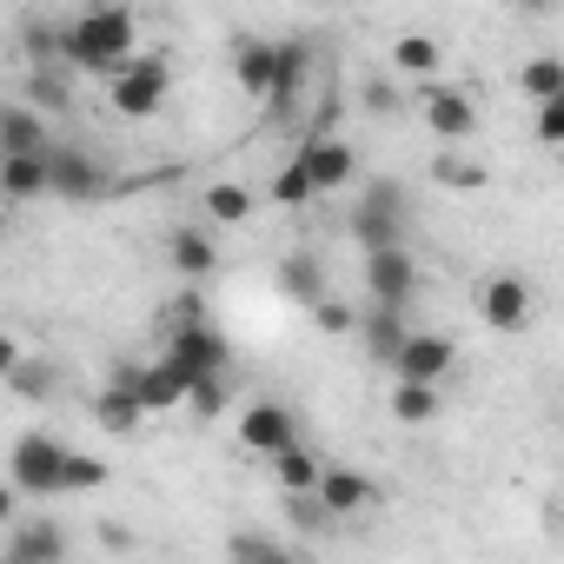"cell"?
<instances>
[{
  "mask_svg": "<svg viewBox=\"0 0 564 564\" xmlns=\"http://www.w3.org/2000/svg\"><path fill=\"white\" fill-rule=\"evenodd\" d=\"M133 47H140V21H133L127 0H100V8H87V14H74V21L61 28V61L80 67V74H100V80H107Z\"/></svg>",
  "mask_w": 564,
  "mask_h": 564,
  "instance_id": "cell-1",
  "label": "cell"
},
{
  "mask_svg": "<svg viewBox=\"0 0 564 564\" xmlns=\"http://www.w3.org/2000/svg\"><path fill=\"white\" fill-rule=\"evenodd\" d=\"M166 94H173V67L160 61V54H127L113 74H107V107L120 113V120H153L160 107H166Z\"/></svg>",
  "mask_w": 564,
  "mask_h": 564,
  "instance_id": "cell-2",
  "label": "cell"
},
{
  "mask_svg": "<svg viewBox=\"0 0 564 564\" xmlns=\"http://www.w3.org/2000/svg\"><path fill=\"white\" fill-rule=\"evenodd\" d=\"M412 100H419V120H425V133L432 140H445V147H465L471 133H478V100L465 94V87H452V80H412Z\"/></svg>",
  "mask_w": 564,
  "mask_h": 564,
  "instance_id": "cell-3",
  "label": "cell"
},
{
  "mask_svg": "<svg viewBox=\"0 0 564 564\" xmlns=\"http://www.w3.org/2000/svg\"><path fill=\"white\" fill-rule=\"evenodd\" d=\"M61 465H67V445L54 432H21L8 445V478L21 498H61Z\"/></svg>",
  "mask_w": 564,
  "mask_h": 564,
  "instance_id": "cell-4",
  "label": "cell"
},
{
  "mask_svg": "<svg viewBox=\"0 0 564 564\" xmlns=\"http://www.w3.org/2000/svg\"><path fill=\"white\" fill-rule=\"evenodd\" d=\"M107 193H113V173L94 153L47 140V199H107Z\"/></svg>",
  "mask_w": 564,
  "mask_h": 564,
  "instance_id": "cell-5",
  "label": "cell"
},
{
  "mask_svg": "<svg viewBox=\"0 0 564 564\" xmlns=\"http://www.w3.org/2000/svg\"><path fill=\"white\" fill-rule=\"evenodd\" d=\"M366 300L372 306H412L419 300V259H412L405 239L366 252Z\"/></svg>",
  "mask_w": 564,
  "mask_h": 564,
  "instance_id": "cell-6",
  "label": "cell"
},
{
  "mask_svg": "<svg viewBox=\"0 0 564 564\" xmlns=\"http://www.w3.org/2000/svg\"><path fill=\"white\" fill-rule=\"evenodd\" d=\"M352 239L372 252V246H399L405 239V193L392 180H372L352 206Z\"/></svg>",
  "mask_w": 564,
  "mask_h": 564,
  "instance_id": "cell-7",
  "label": "cell"
},
{
  "mask_svg": "<svg viewBox=\"0 0 564 564\" xmlns=\"http://www.w3.org/2000/svg\"><path fill=\"white\" fill-rule=\"evenodd\" d=\"M180 379H199V372H226L232 366V346L206 326V319H186V326H166V352H160Z\"/></svg>",
  "mask_w": 564,
  "mask_h": 564,
  "instance_id": "cell-8",
  "label": "cell"
},
{
  "mask_svg": "<svg viewBox=\"0 0 564 564\" xmlns=\"http://www.w3.org/2000/svg\"><path fill=\"white\" fill-rule=\"evenodd\" d=\"M531 313H538V293H531L524 272H491L485 286H478V319L491 333H524Z\"/></svg>",
  "mask_w": 564,
  "mask_h": 564,
  "instance_id": "cell-9",
  "label": "cell"
},
{
  "mask_svg": "<svg viewBox=\"0 0 564 564\" xmlns=\"http://www.w3.org/2000/svg\"><path fill=\"white\" fill-rule=\"evenodd\" d=\"M386 366H392V379H452L458 372V346L445 339V333H399V346L386 352Z\"/></svg>",
  "mask_w": 564,
  "mask_h": 564,
  "instance_id": "cell-10",
  "label": "cell"
},
{
  "mask_svg": "<svg viewBox=\"0 0 564 564\" xmlns=\"http://www.w3.org/2000/svg\"><path fill=\"white\" fill-rule=\"evenodd\" d=\"M293 160L306 166L313 193H339V186H352V173H359V153H352V140H339V133H306Z\"/></svg>",
  "mask_w": 564,
  "mask_h": 564,
  "instance_id": "cell-11",
  "label": "cell"
},
{
  "mask_svg": "<svg viewBox=\"0 0 564 564\" xmlns=\"http://www.w3.org/2000/svg\"><path fill=\"white\" fill-rule=\"evenodd\" d=\"M293 438H300L293 405H279V399H252V405L239 412V452H252V458H272L279 445H293Z\"/></svg>",
  "mask_w": 564,
  "mask_h": 564,
  "instance_id": "cell-12",
  "label": "cell"
},
{
  "mask_svg": "<svg viewBox=\"0 0 564 564\" xmlns=\"http://www.w3.org/2000/svg\"><path fill=\"white\" fill-rule=\"evenodd\" d=\"M313 498H319V511H326V518H352V511H366V505L379 498V485H372L366 471H352V465H319Z\"/></svg>",
  "mask_w": 564,
  "mask_h": 564,
  "instance_id": "cell-13",
  "label": "cell"
},
{
  "mask_svg": "<svg viewBox=\"0 0 564 564\" xmlns=\"http://www.w3.org/2000/svg\"><path fill=\"white\" fill-rule=\"evenodd\" d=\"M8 557H21V564H61V557H67V531H61L54 518L28 511V518L8 531Z\"/></svg>",
  "mask_w": 564,
  "mask_h": 564,
  "instance_id": "cell-14",
  "label": "cell"
},
{
  "mask_svg": "<svg viewBox=\"0 0 564 564\" xmlns=\"http://www.w3.org/2000/svg\"><path fill=\"white\" fill-rule=\"evenodd\" d=\"M0 199L8 206L47 199V147L41 153H0Z\"/></svg>",
  "mask_w": 564,
  "mask_h": 564,
  "instance_id": "cell-15",
  "label": "cell"
},
{
  "mask_svg": "<svg viewBox=\"0 0 564 564\" xmlns=\"http://www.w3.org/2000/svg\"><path fill=\"white\" fill-rule=\"evenodd\" d=\"M120 379L133 386V399H140V412L153 419V412H173L180 405V392H186V379L166 366V359H153V366H120Z\"/></svg>",
  "mask_w": 564,
  "mask_h": 564,
  "instance_id": "cell-16",
  "label": "cell"
},
{
  "mask_svg": "<svg viewBox=\"0 0 564 564\" xmlns=\"http://www.w3.org/2000/svg\"><path fill=\"white\" fill-rule=\"evenodd\" d=\"M54 133H47V113L14 100V107H0V153H41Z\"/></svg>",
  "mask_w": 564,
  "mask_h": 564,
  "instance_id": "cell-17",
  "label": "cell"
},
{
  "mask_svg": "<svg viewBox=\"0 0 564 564\" xmlns=\"http://www.w3.org/2000/svg\"><path fill=\"white\" fill-rule=\"evenodd\" d=\"M173 272L186 279V286L213 279V272H219V246H213V232H199V226H180V232H173Z\"/></svg>",
  "mask_w": 564,
  "mask_h": 564,
  "instance_id": "cell-18",
  "label": "cell"
},
{
  "mask_svg": "<svg viewBox=\"0 0 564 564\" xmlns=\"http://www.w3.org/2000/svg\"><path fill=\"white\" fill-rule=\"evenodd\" d=\"M272 67H279V47H272V41H252V34H246V41L232 47V80H239L252 100L272 94Z\"/></svg>",
  "mask_w": 564,
  "mask_h": 564,
  "instance_id": "cell-19",
  "label": "cell"
},
{
  "mask_svg": "<svg viewBox=\"0 0 564 564\" xmlns=\"http://www.w3.org/2000/svg\"><path fill=\"white\" fill-rule=\"evenodd\" d=\"M272 279H279V293L300 300V306H313V300L326 293V265H319V252H286Z\"/></svg>",
  "mask_w": 564,
  "mask_h": 564,
  "instance_id": "cell-20",
  "label": "cell"
},
{
  "mask_svg": "<svg viewBox=\"0 0 564 564\" xmlns=\"http://www.w3.org/2000/svg\"><path fill=\"white\" fill-rule=\"evenodd\" d=\"M438 379H392V419L399 425H432L438 419Z\"/></svg>",
  "mask_w": 564,
  "mask_h": 564,
  "instance_id": "cell-21",
  "label": "cell"
},
{
  "mask_svg": "<svg viewBox=\"0 0 564 564\" xmlns=\"http://www.w3.org/2000/svg\"><path fill=\"white\" fill-rule=\"evenodd\" d=\"M94 419H100V432H113V438H127V432H140V419H147V412H140V399H133V386H127V379L113 372V386H107V392L94 399Z\"/></svg>",
  "mask_w": 564,
  "mask_h": 564,
  "instance_id": "cell-22",
  "label": "cell"
},
{
  "mask_svg": "<svg viewBox=\"0 0 564 564\" xmlns=\"http://www.w3.org/2000/svg\"><path fill=\"white\" fill-rule=\"evenodd\" d=\"M306 41H286L279 47V67H272V94H265V107L272 113H293V100H300V80H306Z\"/></svg>",
  "mask_w": 564,
  "mask_h": 564,
  "instance_id": "cell-23",
  "label": "cell"
},
{
  "mask_svg": "<svg viewBox=\"0 0 564 564\" xmlns=\"http://www.w3.org/2000/svg\"><path fill=\"white\" fill-rule=\"evenodd\" d=\"M0 386H8L14 399H34V405H41V399H54V386H61V366H54V359H34V352H21V359H14V372L0 379Z\"/></svg>",
  "mask_w": 564,
  "mask_h": 564,
  "instance_id": "cell-24",
  "label": "cell"
},
{
  "mask_svg": "<svg viewBox=\"0 0 564 564\" xmlns=\"http://www.w3.org/2000/svg\"><path fill=\"white\" fill-rule=\"evenodd\" d=\"M199 199H206V219H219V226H246L259 213V193H246L239 180H213Z\"/></svg>",
  "mask_w": 564,
  "mask_h": 564,
  "instance_id": "cell-25",
  "label": "cell"
},
{
  "mask_svg": "<svg viewBox=\"0 0 564 564\" xmlns=\"http://www.w3.org/2000/svg\"><path fill=\"white\" fill-rule=\"evenodd\" d=\"M272 478H279V491H313V485H319V458L293 438V445L272 452Z\"/></svg>",
  "mask_w": 564,
  "mask_h": 564,
  "instance_id": "cell-26",
  "label": "cell"
},
{
  "mask_svg": "<svg viewBox=\"0 0 564 564\" xmlns=\"http://www.w3.org/2000/svg\"><path fill=\"white\" fill-rule=\"evenodd\" d=\"M438 61H445V54H438L432 34H399V41H392V67H399L405 80H432Z\"/></svg>",
  "mask_w": 564,
  "mask_h": 564,
  "instance_id": "cell-27",
  "label": "cell"
},
{
  "mask_svg": "<svg viewBox=\"0 0 564 564\" xmlns=\"http://www.w3.org/2000/svg\"><path fill=\"white\" fill-rule=\"evenodd\" d=\"M518 94H524L531 107H538V100H557V94H564V61H557V54L524 61V67H518Z\"/></svg>",
  "mask_w": 564,
  "mask_h": 564,
  "instance_id": "cell-28",
  "label": "cell"
},
{
  "mask_svg": "<svg viewBox=\"0 0 564 564\" xmlns=\"http://www.w3.org/2000/svg\"><path fill=\"white\" fill-rule=\"evenodd\" d=\"M180 405H186L193 419H219V412H226V372H199V379H186Z\"/></svg>",
  "mask_w": 564,
  "mask_h": 564,
  "instance_id": "cell-29",
  "label": "cell"
},
{
  "mask_svg": "<svg viewBox=\"0 0 564 564\" xmlns=\"http://www.w3.org/2000/svg\"><path fill=\"white\" fill-rule=\"evenodd\" d=\"M28 107H41L47 120L67 113V80H61V67H28Z\"/></svg>",
  "mask_w": 564,
  "mask_h": 564,
  "instance_id": "cell-30",
  "label": "cell"
},
{
  "mask_svg": "<svg viewBox=\"0 0 564 564\" xmlns=\"http://www.w3.org/2000/svg\"><path fill=\"white\" fill-rule=\"evenodd\" d=\"M265 199H272V206H306V199H319V193H313V180H306V166H300V160H286V166H279V173H272V186H265Z\"/></svg>",
  "mask_w": 564,
  "mask_h": 564,
  "instance_id": "cell-31",
  "label": "cell"
},
{
  "mask_svg": "<svg viewBox=\"0 0 564 564\" xmlns=\"http://www.w3.org/2000/svg\"><path fill=\"white\" fill-rule=\"evenodd\" d=\"M21 47H28V67H61V28L54 21H21Z\"/></svg>",
  "mask_w": 564,
  "mask_h": 564,
  "instance_id": "cell-32",
  "label": "cell"
},
{
  "mask_svg": "<svg viewBox=\"0 0 564 564\" xmlns=\"http://www.w3.org/2000/svg\"><path fill=\"white\" fill-rule=\"evenodd\" d=\"M432 180H438V186H458V193H478V186H485V166H478V160H458V153H438V160H432Z\"/></svg>",
  "mask_w": 564,
  "mask_h": 564,
  "instance_id": "cell-33",
  "label": "cell"
},
{
  "mask_svg": "<svg viewBox=\"0 0 564 564\" xmlns=\"http://www.w3.org/2000/svg\"><path fill=\"white\" fill-rule=\"evenodd\" d=\"M100 485H107V465L67 445V465H61V491H100Z\"/></svg>",
  "mask_w": 564,
  "mask_h": 564,
  "instance_id": "cell-34",
  "label": "cell"
},
{
  "mask_svg": "<svg viewBox=\"0 0 564 564\" xmlns=\"http://www.w3.org/2000/svg\"><path fill=\"white\" fill-rule=\"evenodd\" d=\"M313 319H319V333H333V339H346V333H359V313L346 306V300H333V293H319L313 306H306Z\"/></svg>",
  "mask_w": 564,
  "mask_h": 564,
  "instance_id": "cell-35",
  "label": "cell"
},
{
  "mask_svg": "<svg viewBox=\"0 0 564 564\" xmlns=\"http://www.w3.org/2000/svg\"><path fill=\"white\" fill-rule=\"evenodd\" d=\"M531 133H538V147H544V153H557V147H564V94H557V100H538V127H531Z\"/></svg>",
  "mask_w": 564,
  "mask_h": 564,
  "instance_id": "cell-36",
  "label": "cell"
},
{
  "mask_svg": "<svg viewBox=\"0 0 564 564\" xmlns=\"http://www.w3.org/2000/svg\"><path fill=\"white\" fill-rule=\"evenodd\" d=\"M359 100H366V113H399V87H392L386 74H372V80L359 87Z\"/></svg>",
  "mask_w": 564,
  "mask_h": 564,
  "instance_id": "cell-37",
  "label": "cell"
},
{
  "mask_svg": "<svg viewBox=\"0 0 564 564\" xmlns=\"http://www.w3.org/2000/svg\"><path fill=\"white\" fill-rule=\"evenodd\" d=\"M226 551H232V557H286V544H279V538H252V531H239Z\"/></svg>",
  "mask_w": 564,
  "mask_h": 564,
  "instance_id": "cell-38",
  "label": "cell"
},
{
  "mask_svg": "<svg viewBox=\"0 0 564 564\" xmlns=\"http://www.w3.org/2000/svg\"><path fill=\"white\" fill-rule=\"evenodd\" d=\"M21 352H28V346H21V339H14L8 326H0V379H8V372H14V359H21Z\"/></svg>",
  "mask_w": 564,
  "mask_h": 564,
  "instance_id": "cell-39",
  "label": "cell"
},
{
  "mask_svg": "<svg viewBox=\"0 0 564 564\" xmlns=\"http://www.w3.org/2000/svg\"><path fill=\"white\" fill-rule=\"evenodd\" d=\"M21 518V491H14V478L8 485H0V524H14Z\"/></svg>",
  "mask_w": 564,
  "mask_h": 564,
  "instance_id": "cell-40",
  "label": "cell"
},
{
  "mask_svg": "<svg viewBox=\"0 0 564 564\" xmlns=\"http://www.w3.org/2000/svg\"><path fill=\"white\" fill-rule=\"evenodd\" d=\"M511 8H518V14H551L557 0H511Z\"/></svg>",
  "mask_w": 564,
  "mask_h": 564,
  "instance_id": "cell-41",
  "label": "cell"
},
{
  "mask_svg": "<svg viewBox=\"0 0 564 564\" xmlns=\"http://www.w3.org/2000/svg\"><path fill=\"white\" fill-rule=\"evenodd\" d=\"M0 232H8V199H0Z\"/></svg>",
  "mask_w": 564,
  "mask_h": 564,
  "instance_id": "cell-42",
  "label": "cell"
}]
</instances>
